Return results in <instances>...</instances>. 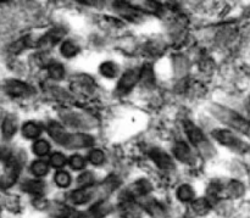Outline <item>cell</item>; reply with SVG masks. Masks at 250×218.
<instances>
[{"instance_id": "cell-1", "label": "cell", "mask_w": 250, "mask_h": 218, "mask_svg": "<svg viewBox=\"0 0 250 218\" xmlns=\"http://www.w3.org/2000/svg\"><path fill=\"white\" fill-rule=\"evenodd\" d=\"M212 112H214V116L217 119L224 122L227 126L234 128L236 131L246 134L250 132V122L247 119H244L243 116H241L238 112L224 106H215Z\"/></svg>"}, {"instance_id": "cell-2", "label": "cell", "mask_w": 250, "mask_h": 218, "mask_svg": "<svg viewBox=\"0 0 250 218\" xmlns=\"http://www.w3.org/2000/svg\"><path fill=\"white\" fill-rule=\"evenodd\" d=\"M212 137L222 145L227 146L237 153H247L249 150V145L246 141L239 139L236 134L227 129H215L212 131Z\"/></svg>"}, {"instance_id": "cell-3", "label": "cell", "mask_w": 250, "mask_h": 218, "mask_svg": "<svg viewBox=\"0 0 250 218\" xmlns=\"http://www.w3.org/2000/svg\"><path fill=\"white\" fill-rule=\"evenodd\" d=\"M185 129L189 140L192 141L193 145H194L200 153L205 154V155L212 153L211 145H210L209 141L205 139L203 132L200 131L194 123H192V122H185Z\"/></svg>"}, {"instance_id": "cell-4", "label": "cell", "mask_w": 250, "mask_h": 218, "mask_svg": "<svg viewBox=\"0 0 250 218\" xmlns=\"http://www.w3.org/2000/svg\"><path fill=\"white\" fill-rule=\"evenodd\" d=\"M21 171V163L16 159H11L9 162H6L4 175L0 177V188L1 189H9L16 183L17 178Z\"/></svg>"}, {"instance_id": "cell-5", "label": "cell", "mask_w": 250, "mask_h": 218, "mask_svg": "<svg viewBox=\"0 0 250 218\" xmlns=\"http://www.w3.org/2000/svg\"><path fill=\"white\" fill-rule=\"evenodd\" d=\"M153 187H151L150 183L146 179L137 180L136 183L131 185L127 190H125L124 194L121 195V200L126 204V202H131L132 200H134L136 198H141L146 195L148 193L151 192Z\"/></svg>"}, {"instance_id": "cell-6", "label": "cell", "mask_w": 250, "mask_h": 218, "mask_svg": "<svg viewBox=\"0 0 250 218\" xmlns=\"http://www.w3.org/2000/svg\"><path fill=\"white\" fill-rule=\"evenodd\" d=\"M139 80V72L136 70H128L122 75L117 84L116 92L120 95H126L136 87Z\"/></svg>"}, {"instance_id": "cell-7", "label": "cell", "mask_w": 250, "mask_h": 218, "mask_svg": "<svg viewBox=\"0 0 250 218\" xmlns=\"http://www.w3.org/2000/svg\"><path fill=\"white\" fill-rule=\"evenodd\" d=\"M5 92H6L10 97L22 98L31 94V93L33 92V89H32L27 83L21 82V80L17 79H10L7 80L6 84H5Z\"/></svg>"}, {"instance_id": "cell-8", "label": "cell", "mask_w": 250, "mask_h": 218, "mask_svg": "<svg viewBox=\"0 0 250 218\" xmlns=\"http://www.w3.org/2000/svg\"><path fill=\"white\" fill-rule=\"evenodd\" d=\"M149 156H150L151 160L155 162V165L158 166L159 168L164 171H168L172 170L175 167V163H173L172 159L170 158V155L165 153L164 150L159 148H154L151 149L150 153H149Z\"/></svg>"}, {"instance_id": "cell-9", "label": "cell", "mask_w": 250, "mask_h": 218, "mask_svg": "<svg viewBox=\"0 0 250 218\" xmlns=\"http://www.w3.org/2000/svg\"><path fill=\"white\" fill-rule=\"evenodd\" d=\"M93 144H94V138H93L92 136H89V134L75 133V134H70L67 144H66L65 148L82 149V148H88V146L93 145Z\"/></svg>"}, {"instance_id": "cell-10", "label": "cell", "mask_w": 250, "mask_h": 218, "mask_svg": "<svg viewBox=\"0 0 250 218\" xmlns=\"http://www.w3.org/2000/svg\"><path fill=\"white\" fill-rule=\"evenodd\" d=\"M97 194V192L94 190V188H78L77 190H73L68 195V200H70L72 204L75 205H83L85 202L90 201V200L94 198V195Z\"/></svg>"}, {"instance_id": "cell-11", "label": "cell", "mask_w": 250, "mask_h": 218, "mask_svg": "<svg viewBox=\"0 0 250 218\" xmlns=\"http://www.w3.org/2000/svg\"><path fill=\"white\" fill-rule=\"evenodd\" d=\"M46 129H48L49 136L51 137V139L54 141H56L60 145L66 146L68 137H70L71 133H67L60 123H58V122H49L48 126H46Z\"/></svg>"}, {"instance_id": "cell-12", "label": "cell", "mask_w": 250, "mask_h": 218, "mask_svg": "<svg viewBox=\"0 0 250 218\" xmlns=\"http://www.w3.org/2000/svg\"><path fill=\"white\" fill-rule=\"evenodd\" d=\"M173 155L178 161L183 163H189L193 159L192 150L189 149L187 143L185 141H178L173 146Z\"/></svg>"}, {"instance_id": "cell-13", "label": "cell", "mask_w": 250, "mask_h": 218, "mask_svg": "<svg viewBox=\"0 0 250 218\" xmlns=\"http://www.w3.org/2000/svg\"><path fill=\"white\" fill-rule=\"evenodd\" d=\"M65 32L61 28H54L51 31H49L48 33L44 34L41 39L38 40V45L43 46V48H48V46L55 45L58 41H60V39L63 37Z\"/></svg>"}, {"instance_id": "cell-14", "label": "cell", "mask_w": 250, "mask_h": 218, "mask_svg": "<svg viewBox=\"0 0 250 218\" xmlns=\"http://www.w3.org/2000/svg\"><path fill=\"white\" fill-rule=\"evenodd\" d=\"M111 205L107 201H99L90 207L88 214H85V218H103L111 211Z\"/></svg>"}, {"instance_id": "cell-15", "label": "cell", "mask_w": 250, "mask_h": 218, "mask_svg": "<svg viewBox=\"0 0 250 218\" xmlns=\"http://www.w3.org/2000/svg\"><path fill=\"white\" fill-rule=\"evenodd\" d=\"M144 209L153 218H164L166 216V207L158 200H148L144 204Z\"/></svg>"}, {"instance_id": "cell-16", "label": "cell", "mask_w": 250, "mask_h": 218, "mask_svg": "<svg viewBox=\"0 0 250 218\" xmlns=\"http://www.w3.org/2000/svg\"><path fill=\"white\" fill-rule=\"evenodd\" d=\"M139 80L146 87H154V84H155V75H154V68L150 63H146L142 67V70L139 71Z\"/></svg>"}, {"instance_id": "cell-17", "label": "cell", "mask_w": 250, "mask_h": 218, "mask_svg": "<svg viewBox=\"0 0 250 218\" xmlns=\"http://www.w3.org/2000/svg\"><path fill=\"white\" fill-rule=\"evenodd\" d=\"M44 188H45V185L41 180H26L22 184V189L24 192L33 195H41L44 192Z\"/></svg>"}, {"instance_id": "cell-18", "label": "cell", "mask_w": 250, "mask_h": 218, "mask_svg": "<svg viewBox=\"0 0 250 218\" xmlns=\"http://www.w3.org/2000/svg\"><path fill=\"white\" fill-rule=\"evenodd\" d=\"M192 209L195 214L203 216V215H207L211 210V204H210V201L208 199L200 198V199H197L193 201Z\"/></svg>"}, {"instance_id": "cell-19", "label": "cell", "mask_w": 250, "mask_h": 218, "mask_svg": "<svg viewBox=\"0 0 250 218\" xmlns=\"http://www.w3.org/2000/svg\"><path fill=\"white\" fill-rule=\"evenodd\" d=\"M41 127L34 122H27L22 127V134L27 139H36L41 136Z\"/></svg>"}, {"instance_id": "cell-20", "label": "cell", "mask_w": 250, "mask_h": 218, "mask_svg": "<svg viewBox=\"0 0 250 218\" xmlns=\"http://www.w3.org/2000/svg\"><path fill=\"white\" fill-rule=\"evenodd\" d=\"M177 199L182 202H189L194 199V190L190 185L183 184L177 189Z\"/></svg>"}, {"instance_id": "cell-21", "label": "cell", "mask_w": 250, "mask_h": 218, "mask_svg": "<svg viewBox=\"0 0 250 218\" xmlns=\"http://www.w3.org/2000/svg\"><path fill=\"white\" fill-rule=\"evenodd\" d=\"M15 133H16V122L12 117H7V119H4V123H2V137L6 140H9L15 136Z\"/></svg>"}, {"instance_id": "cell-22", "label": "cell", "mask_w": 250, "mask_h": 218, "mask_svg": "<svg viewBox=\"0 0 250 218\" xmlns=\"http://www.w3.org/2000/svg\"><path fill=\"white\" fill-rule=\"evenodd\" d=\"M100 73H102L104 77L106 78H114L115 76L119 72V68H117V65L115 62H111V61H106V62L102 63L99 68Z\"/></svg>"}, {"instance_id": "cell-23", "label": "cell", "mask_w": 250, "mask_h": 218, "mask_svg": "<svg viewBox=\"0 0 250 218\" xmlns=\"http://www.w3.org/2000/svg\"><path fill=\"white\" fill-rule=\"evenodd\" d=\"M226 193L231 198H239L244 194V185L238 180H232L226 188Z\"/></svg>"}, {"instance_id": "cell-24", "label": "cell", "mask_w": 250, "mask_h": 218, "mask_svg": "<svg viewBox=\"0 0 250 218\" xmlns=\"http://www.w3.org/2000/svg\"><path fill=\"white\" fill-rule=\"evenodd\" d=\"M31 171L37 177H44L49 172V165L43 160L34 161L31 166Z\"/></svg>"}, {"instance_id": "cell-25", "label": "cell", "mask_w": 250, "mask_h": 218, "mask_svg": "<svg viewBox=\"0 0 250 218\" xmlns=\"http://www.w3.org/2000/svg\"><path fill=\"white\" fill-rule=\"evenodd\" d=\"M48 72L51 78L59 80L65 75V68H63V66L60 62H49Z\"/></svg>"}, {"instance_id": "cell-26", "label": "cell", "mask_w": 250, "mask_h": 218, "mask_svg": "<svg viewBox=\"0 0 250 218\" xmlns=\"http://www.w3.org/2000/svg\"><path fill=\"white\" fill-rule=\"evenodd\" d=\"M60 53L62 54L65 58H72L76 54L78 53V46L76 45L73 41L71 40H65L62 44H61Z\"/></svg>"}, {"instance_id": "cell-27", "label": "cell", "mask_w": 250, "mask_h": 218, "mask_svg": "<svg viewBox=\"0 0 250 218\" xmlns=\"http://www.w3.org/2000/svg\"><path fill=\"white\" fill-rule=\"evenodd\" d=\"M88 161L95 166L102 165L105 161V154L103 153V150H100V149H93V150H90L89 154H88Z\"/></svg>"}, {"instance_id": "cell-28", "label": "cell", "mask_w": 250, "mask_h": 218, "mask_svg": "<svg viewBox=\"0 0 250 218\" xmlns=\"http://www.w3.org/2000/svg\"><path fill=\"white\" fill-rule=\"evenodd\" d=\"M56 185L60 188H67L71 184V176L66 171H59L54 177Z\"/></svg>"}, {"instance_id": "cell-29", "label": "cell", "mask_w": 250, "mask_h": 218, "mask_svg": "<svg viewBox=\"0 0 250 218\" xmlns=\"http://www.w3.org/2000/svg\"><path fill=\"white\" fill-rule=\"evenodd\" d=\"M50 151V145L48 141L45 140H37L33 144V153L38 156H45L48 155Z\"/></svg>"}, {"instance_id": "cell-30", "label": "cell", "mask_w": 250, "mask_h": 218, "mask_svg": "<svg viewBox=\"0 0 250 218\" xmlns=\"http://www.w3.org/2000/svg\"><path fill=\"white\" fill-rule=\"evenodd\" d=\"M93 183H94V175L92 172H83L77 178V184L80 185V188L93 187Z\"/></svg>"}, {"instance_id": "cell-31", "label": "cell", "mask_w": 250, "mask_h": 218, "mask_svg": "<svg viewBox=\"0 0 250 218\" xmlns=\"http://www.w3.org/2000/svg\"><path fill=\"white\" fill-rule=\"evenodd\" d=\"M85 160L84 158H82L81 155H73L68 159V165L72 170L75 171H81L85 167Z\"/></svg>"}, {"instance_id": "cell-32", "label": "cell", "mask_w": 250, "mask_h": 218, "mask_svg": "<svg viewBox=\"0 0 250 218\" xmlns=\"http://www.w3.org/2000/svg\"><path fill=\"white\" fill-rule=\"evenodd\" d=\"M68 163V160L66 159V156L61 153H54L50 156V165L55 168H61L63 166Z\"/></svg>"}, {"instance_id": "cell-33", "label": "cell", "mask_w": 250, "mask_h": 218, "mask_svg": "<svg viewBox=\"0 0 250 218\" xmlns=\"http://www.w3.org/2000/svg\"><path fill=\"white\" fill-rule=\"evenodd\" d=\"M11 159H12L11 149L6 145L0 146V160L4 161V162H9Z\"/></svg>"}, {"instance_id": "cell-34", "label": "cell", "mask_w": 250, "mask_h": 218, "mask_svg": "<svg viewBox=\"0 0 250 218\" xmlns=\"http://www.w3.org/2000/svg\"><path fill=\"white\" fill-rule=\"evenodd\" d=\"M183 218H190V217H188V216H186V217H183Z\"/></svg>"}]
</instances>
